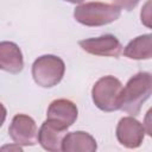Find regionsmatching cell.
<instances>
[{"label": "cell", "instance_id": "1", "mask_svg": "<svg viewBox=\"0 0 152 152\" xmlns=\"http://www.w3.org/2000/svg\"><path fill=\"white\" fill-rule=\"evenodd\" d=\"M152 91V77L150 72H138L132 76L121 90L120 109L132 116L139 114L142 103Z\"/></svg>", "mask_w": 152, "mask_h": 152}, {"label": "cell", "instance_id": "2", "mask_svg": "<svg viewBox=\"0 0 152 152\" xmlns=\"http://www.w3.org/2000/svg\"><path fill=\"white\" fill-rule=\"evenodd\" d=\"M121 10L114 4L87 2L77 6L74 11V18L86 26H103L119 19Z\"/></svg>", "mask_w": 152, "mask_h": 152}, {"label": "cell", "instance_id": "3", "mask_svg": "<svg viewBox=\"0 0 152 152\" xmlns=\"http://www.w3.org/2000/svg\"><path fill=\"white\" fill-rule=\"evenodd\" d=\"M65 71V64L62 58L55 55H43L32 64V76L34 82L43 88L57 86Z\"/></svg>", "mask_w": 152, "mask_h": 152}, {"label": "cell", "instance_id": "4", "mask_svg": "<svg viewBox=\"0 0 152 152\" xmlns=\"http://www.w3.org/2000/svg\"><path fill=\"white\" fill-rule=\"evenodd\" d=\"M122 84L114 76H103L96 81L91 89V97L95 106L103 112L120 109V96Z\"/></svg>", "mask_w": 152, "mask_h": 152}, {"label": "cell", "instance_id": "5", "mask_svg": "<svg viewBox=\"0 0 152 152\" xmlns=\"http://www.w3.org/2000/svg\"><path fill=\"white\" fill-rule=\"evenodd\" d=\"M8 133L17 145L33 146L38 141L37 125L34 120L26 114H17L13 116Z\"/></svg>", "mask_w": 152, "mask_h": 152}, {"label": "cell", "instance_id": "6", "mask_svg": "<svg viewBox=\"0 0 152 152\" xmlns=\"http://www.w3.org/2000/svg\"><path fill=\"white\" fill-rule=\"evenodd\" d=\"M115 133L118 141L122 146L127 148H138L144 140L146 129L144 124L131 115L120 119Z\"/></svg>", "mask_w": 152, "mask_h": 152}, {"label": "cell", "instance_id": "7", "mask_svg": "<svg viewBox=\"0 0 152 152\" xmlns=\"http://www.w3.org/2000/svg\"><path fill=\"white\" fill-rule=\"evenodd\" d=\"M81 49L90 55L119 57L122 52V45L113 34H103L96 38H87L78 42Z\"/></svg>", "mask_w": 152, "mask_h": 152}, {"label": "cell", "instance_id": "8", "mask_svg": "<svg viewBox=\"0 0 152 152\" xmlns=\"http://www.w3.org/2000/svg\"><path fill=\"white\" fill-rule=\"evenodd\" d=\"M66 127L55 121L46 120L42 124L38 131V142L46 151H62V141L66 134Z\"/></svg>", "mask_w": 152, "mask_h": 152}, {"label": "cell", "instance_id": "9", "mask_svg": "<svg viewBox=\"0 0 152 152\" xmlns=\"http://www.w3.org/2000/svg\"><path fill=\"white\" fill-rule=\"evenodd\" d=\"M76 104L66 99H58L50 103L46 112V120L55 121L64 127H70L77 119Z\"/></svg>", "mask_w": 152, "mask_h": 152}, {"label": "cell", "instance_id": "10", "mask_svg": "<svg viewBox=\"0 0 152 152\" xmlns=\"http://www.w3.org/2000/svg\"><path fill=\"white\" fill-rule=\"evenodd\" d=\"M24 68V58L19 46L13 42H0V69L10 74H19Z\"/></svg>", "mask_w": 152, "mask_h": 152}, {"label": "cell", "instance_id": "11", "mask_svg": "<svg viewBox=\"0 0 152 152\" xmlns=\"http://www.w3.org/2000/svg\"><path fill=\"white\" fill-rule=\"evenodd\" d=\"M96 148V140L83 131L66 132L62 141V151L65 152H95Z\"/></svg>", "mask_w": 152, "mask_h": 152}, {"label": "cell", "instance_id": "12", "mask_svg": "<svg viewBox=\"0 0 152 152\" xmlns=\"http://www.w3.org/2000/svg\"><path fill=\"white\" fill-rule=\"evenodd\" d=\"M124 55L131 59H150L152 57V37L150 33L131 40L124 49Z\"/></svg>", "mask_w": 152, "mask_h": 152}, {"label": "cell", "instance_id": "13", "mask_svg": "<svg viewBox=\"0 0 152 152\" xmlns=\"http://www.w3.org/2000/svg\"><path fill=\"white\" fill-rule=\"evenodd\" d=\"M114 5L118 6L120 10L124 8L126 11H132L139 2V0H113Z\"/></svg>", "mask_w": 152, "mask_h": 152}, {"label": "cell", "instance_id": "14", "mask_svg": "<svg viewBox=\"0 0 152 152\" xmlns=\"http://www.w3.org/2000/svg\"><path fill=\"white\" fill-rule=\"evenodd\" d=\"M6 114H7V112H6V108H5V106L0 102V127L2 126V124L5 122V119H6Z\"/></svg>", "mask_w": 152, "mask_h": 152}, {"label": "cell", "instance_id": "15", "mask_svg": "<svg viewBox=\"0 0 152 152\" xmlns=\"http://www.w3.org/2000/svg\"><path fill=\"white\" fill-rule=\"evenodd\" d=\"M64 1H68V2H71V4H81L84 0H64Z\"/></svg>", "mask_w": 152, "mask_h": 152}]
</instances>
